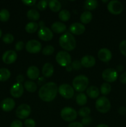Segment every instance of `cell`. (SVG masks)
Instances as JSON below:
<instances>
[{"mask_svg": "<svg viewBox=\"0 0 126 127\" xmlns=\"http://www.w3.org/2000/svg\"><path fill=\"white\" fill-rule=\"evenodd\" d=\"M16 103L12 98H6L4 99L1 104V109L5 112H9L14 108Z\"/></svg>", "mask_w": 126, "mask_h": 127, "instance_id": "cell-17", "label": "cell"}, {"mask_svg": "<svg viewBox=\"0 0 126 127\" xmlns=\"http://www.w3.org/2000/svg\"><path fill=\"white\" fill-rule=\"evenodd\" d=\"M107 10L110 13L114 15H119L123 11V6L120 1L112 0L109 2L107 6Z\"/></svg>", "mask_w": 126, "mask_h": 127, "instance_id": "cell-8", "label": "cell"}, {"mask_svg": "<svg viewBox=\"0 0 126 127\" xmlns=\"http://www.w3.org/2000/svg\"><path fill=\"white\" fill-rule=\"evenodd\" d=\"M119 81L121 83L126 84V72L122 73L119 77Z\"/></svg>", "mask_w": 126, "mask_h": 127, "instance_id": "cell-45", "label": "cell"}, {"mask_svg": "<svg viewBox=\"0 0 126 127\" xmlns=\"http://www.w3.org/2000/svg\"><path fill=\"white\" fill-rule=\"evenodd\" d=\"M24 88L30 93H34L37 89V84L33 81H27L24 83Z\"/></svg>", "mask_w": 126, "mask_h": 127, "instance_id": "cell-27", "label": "cell"}, {"mask_svg": "<svg viewBox=\"0 0 126 127\" xmlns=\"http://www.w3.org/2000/svg\"><path fill=\"white\" fill-rule=\"evenodd\" d=\"M117 76L118 74L117 71L113 68H107L102 73L103 79L108 83L114 82L117 79Z\"/></svg>", "mask_w": 126, "mask_h": 127, "instance_id": "cell-10", "label": "cell"}, {"mask_svg": "<svg viewBox=\"0 0 126 127\" xmlns=\"http://www.w3.org/2000/svg\"><path fill=\"white\" fill-rule=\"evenodd\" d=\"M17 58L16 52L14 50H7L3 53L2 60L6 64H11L16 62Z\"/></svg>", "mask_w": 126, "mask_h": 127, "instance_id": "cell-13", "label": "cell"}, {"mask_svg": "<svg viewBox=\"0 0 126 127\" xmlns=\"http://www.w3.org/2000/svg\"><path fill=\"white\" fill-rule=\"evenodd\" d=\"M27 75L28 78L32 80H35L39 78L40 76V71L37 66H30L27 69Z\"/></svg>", "mask_w": 126, "mask_h": 127, "instance_id": "cell-19", "label": "cell"}, {"mask_svg": "<svg viewBox=\"0 0 126 127\" xmlns=\"http://www.w3.org/2000/svg\"><path fill=\"white\" fill-rule=\"evenodd\" d=\"M22 3H23L24 4L27 5V6H33L37 2L36 0H32V1H27V0H23L22 1Z\"/></svg>", "mask_w": 126, "mask_h": 127, "instance_id": "cell-44", "label": "cell"}, {"mask_svg": "<svg viewBox=\"0 0 126 127\" xmlns=\"http://www.w3.org/2000/svg\"><path fill=\"white\" fill-rule=\"evenodd\" d=\"M92 14L90 11H86L80 16V21L83 24H88L92 19Z\"/></svg>", "mask_w": 126, "mask_h": 127, "instance_id": "cell-24", "label": "cell"}, {"mask_svg": "<svg viewBox=\"0 0 126 127\" xmlns=\"http://www.w3.org/2000/svg\"><path fill=\"white\" fill-rule=\"evenodd\" d=\"M98 3L96 0H86L85 2V7L88 10H94L97 7Z\"/></svg>", "mask_w": 126, "mask_h": 127, "instance_id": "cell-29", "label": "cell"}, {"mask_svg": "<svg viewBox=\"0 0 126 127\" xmlns=\"http://www.w3.org/2000/svg\"><path fill=\"white\" fill-rule=\"evenodd\" d=\"M27 16L28 19L33 21H38L40 19V13L35 9H30L27 12Z\"/></svg>", "mask_w": 126, "mask_h": 127, "instance_id": "cell-26", "label": "cell"}, {"mask_svg": "<svg viewBox=\"0 0 126 127\" xmlns=\"http://www.w3.org/2000/svg\"><path fill=\"white\" fill-rule=\"evenodd\" d=\"M48 6H49V9L54 12H57L60 11L62 7L61 2L59 1H57V0H51V1H49V3H48Z\"/></svg>", "mask_w": 126, "mask_h": 127, "instance_id": "cell-23", "label": "cell"}, {"mask_svg": "<svg viewBox=\"0 0 126 127\" xmlns=\"http://www.w3.org/2000/svg\"><path fill=\"white\" fill-rule=\"evenodd\" d=\"M58 87L56 83L49 82L42 86L39 90V97L43 101L51 102L56 97Z\"/></svg>", "mask_w": 126, "mask_h": 127, "instance_id": "cell-1", "label": "cell"}, {"mask_svg": "<svg viewBox=\"0 0 126 127\" xmlns=\"http://www.w3.org/2000/svg\"><path fill=\"white\" fill-rule=\"evenodd\" d=\"M66 26L61 22H55L51 25V30L57 33H61L66 30Z\"/></svg>", "mask_w": 126, "mask_h": 127, "instance_id": "cell-20", "label": "cell"}, {"mask_svg": "<svg viewBox=\"0 0 126 127\" xmlns=\"http://www.w3.org/2000/svg\"><path fill=\"white\" fill-rule=\"evenodd\" d=\"M10 93L14 97L18 98L22 95L23 93V86L20 83H15L10 89Z\"/></svg>", "mask_w": 126, "mask_h": 127, "instance_id": "cell-15", "label": "cell"}, {"mask_svg": "<svg viewBox=\"0 0 126 127\" xmlns=\"http://www.w3.org/2000/svg\"><path fill=\"white\" fill-rule=\"evenodd\" d=\"M69 30L73 34L79 35L82 34L85 32V27L82 24L79 23V22H75L70 25L69 27Z\"/></svg>", "mask_w": 126, "mask_h": 127, "instance_id": "cell-16", "label": "cell"}, {"mask_svg": "<svg viewBox=\"0 0 126 127\" xmlns=\"http://www.w3.org/2000/svg\"><path fill=\"white\" fill-rule=\"evenodd\" d=\"M23 47H24V43L22 41H19V42L16 43L15 48H16V50L21 51L23 48Z\"/></svg>", "mask_w": 126, "mask_h": 127, "instance_id": "cell-43", "label": "cell"}, {"mask_svg": "<svg viewBox=\"0 0 126 127\" xmlns=\"http://www.w3.org/2000/svg\"><path fill=\"white\" fill-rule=\"evenodd\" d=\"M59 94L65 99H71L74 94V90L72 87L67 84H61L58 88Z\"/></svg>", "mask_w": 126, "mask_h": 127, "instance_id": "cell-7", "label": "cell"}, {"mask_svg": "<svg viewBox=\"0 0 126 127\" xmlns=\"http://www.w3.org/2000/svg\"><path fill=\"white\" fill-rule=\"evenodd\" d=\"M90 112H91V110H90V108L86 107H85L81 108L80 110H79V115H80L82 117H86L89 116Z\"/></svg>", "mask_w": 126, "mask_h": 127, "instance_id": "cell-34", "label": "cell"}, {"mask_svg": "<svg viewBox=\"0 0 126 127\" xmlns=\"http://www.w3.org/2000/svg\"><path fill=\"white\" fill-rule=\"evenodd\" d=\"M71 65L74 70H79V69H80V68H81L82 67V64L80 62L79 60H74V62L72 63Z\"/></svg>", "mask_w": 126, "mask_h": 127, "instance_id": "cell-40", "label": "cell"}, {"mask_svg": "<svg viewBox=\"0 0 126 127\" xmlns=\"http://www.w3.org/2000/svg\"><path fill=\"white\" fill-rule=\"evenodd\" d=\"M1 35H2V31H1V29H0V37H1Z\"/></svg>", "mask_w": 126, "mask_h": 127, "instance_id": "cell-53", "label": "cell"}, {"mask_svg": "<svg viewBox=\"0 0 126 127\" xmlns=\"http://www.w3.org/2000/svg\"><path fill=\"white\" fill-rule=\"evenodd\" d=\"M73 69V68H72V65H68V66H66V71H69V72H70V71H71Z\"/></svg>", "mask_w": 126, "mask_h": 127, "instance_id": "cell-50", "label": "cell"}, {"mask_svg": "<svg viewBox=\"0 0 126 127\" xmlns=\"http://www.w3.org/2000/svg\"><path fill=\"white\" fill-rule=\"evenodd\" d=\"M11 76V72L6 68H0V81H5Z\"/></svg>", "mask_w": 126, "mask_h": 127, "instance_id": "cell-28", "label": "cell"}, {"mask_svg": "<svg viewBox=\"0 0 126 127\" xmlns=\"http://www.w3.org/2000/svg\"><path fill=\"white\" fill-rule=\"evenodd\" d=\"M42 48V44L36 40H30L27 42L25 45V49L28 53H37L41 51Z\"/></svg>", "mask_w": 126, "mask_h": 127, "instance_id": "cell-11", "label": "cell"}, {"mask_svg": "<svg viewBox=\"0 0 126 127\" xmlns=\"http://www.w3.org/2000/svg\"><path fill=\"white\" fill-rule=\"evenodd\" d=\"M96 127H109L106 124H100V125H98Z\"/></svg>", "mask_w": 126, "mask_h": 127, "instance_id": "cell-52", "label": "cell"}, {"mask_svg": "<svg viewBox=\"0 0 126 127\" xmlns=\"http://www.w3.org/2000/svg\"><path fill=\"white\" fill-rule=\"evenodd\" d=\"M10 17V13L6 9H2L0 11V20L2 22H6Z\"/></svg>", "mask_w": 126, "mask_h": 127, "instance_id": "cell-33", "label": "cell"}, {"mask_svg": "<svg viewBox=\"0 0 126 127\" xmlns=\"http://www.w3.org/2000/svg\"><path fill=\"white\" fill-rule=\"evenodd\" d=\"M88 78L85 75H79L75 77L72 81L74 89L77 92L84 91L88 84Z\"/></svg>", "mask_w": 126, "mask_h": 127, "instance_id": "cell-3", "label": "cell"}, {"mask_svg": "<svg viewBox=\"0 0 126 127\" xmlns=\"http://www.w3.org/2000/svg\"><path fill=\"white\" fill-rule=\"evenodd\" d=\"M98 57L101 62H108L112 58V53L107 48H101L98 53Z\"/></svg>", "mask_w": 126, "mask_h": 127, "instance_id": "cell-14", "label": "cell"}, {"mask_svg": "<svg viewBox=\"0 0 126 127\" xmlns=\"http://www.w3.org/2000/svg\"><path fill=\"white\" fill-rule=\"evenodd\" d=\"M31 113V108L28 105L23 104L20 105L17 108L16 111V116L20 119H25L30 115Z\"/></svg>", "mask_w": 126, "mask_h": 127, "instance_id": "cell-9", "label": "cell"}, {"mask_svg": "<svg viewBox=\"0 0 126 127\" xmlns=\"http://www.w3.org/2000/svg\"><path fill=\"white\" fill-rule=\"evenodd\" d=\"M76 102L79 105H84L87 102V97L84 93H80L76 97Z\"/></svg>", "mask_w": 126, "mask_h": 127, "instance_id": "cell-30", "label": "cell"}, {"mask_svg": "<svg viewBox=\"0 0 126 127\" xmlns=\"http://www.w3.org/2000/svg\"><path fill=\"white\" fill-rule=\"evenodd\" d=\"M23 80H24V76H23V75H22V74H19V75L16 77V81H17V83L21 84V83L23 81Z\"/></svg>", "mask_w": 126, "mask_h": 127, "instance_id": "cell-47", "label": "cell"}, {"mask_svg": "<svg viewBox=\"0 0 126 127\" xmlns=\"http://www.w3.org/2000/svg\"><path fill=\"white\" fill-rule=\"evenodd\" d=\"M59 18L61 21L63 22H66L69 21L70 18V12L66 9L61 10L59 13Z\"/></svg>", "mask_w": 126, "mask_h": 127, "instance_id": "cell-31", "label": "cell"}, {"mask_svg": "<svg viewBox=\"0 0 126 127\" xmlns=\"http://www.w3.org/2000/svg\"><path fill=\"white\" fill-rule=\"evenodd\" d=\"M86 94L91 99H96L100 95V91L97 87L91 86L86 89Z\"/></svg>", "mask_w": 126, "mask_h": 127, "instance_id": "cell-22", "label": "cell"}, {"mask_svg": "<svg viewBox=\"0 0 126 127\" xmlns=\"http://www.w3.org/2000/svg\"><path fill=\"white\" fill-rule=\"evenodd\" d=\"M38 24L35 22H30L27 24L25 26V31L26 32L29 33H32L35 32L38 29Z\"/></svg>", "mask_w": 126, "mask_h": 127, "instance_id": "cell-25", "label": "cell"}, {"mask_svg": "<svg viewBox=\"0 0 126 127\" xmlns=\"http://www.w3.org/2000/svg\"><path fill=\"white\" fill-rule=\"evenodd\" d=\"M119 114L121 115H125L126 114V107H121L118 110Z\"/></svg>", "mask_w": 126, "mask_h": 127, "instance_id": "cell-48", "label": "cell"}, {"mask_svg": "<svg viewBox=\"0 0 126 127\" xmlns=\"http://www.w3.org/2000/svg\"></svg>", "mask_w": 126, "mask_h": 127, "instance_id": "cell-55", "label": "cell"}, {"mask_svg": "<svg viewBox=\"0 0 126 127\" xmlns=\"http://www.w3.org/2000/svg\"><path fill=\"white\" fill-rule=\"evenodd\" d=\"M14 40V37L11 33H6L2 37V40L6 43H11Z\"/></svg>", "mask_w": 126, "mask_h": 127, "instance_id": "cell-36", "label": "cell"}, {"mask_svg": "<svg viewBox=\"0 0 126 127\" xmlns=\"http://www.w3.org/2000/svg\"><path fill=\"white\" fill-rule=\"evenodd\" d=\"M91 121H92V119L91 117H86L83 118V119L82 120V124L83 125H88L91 124Z\"/></svg>", "mask_w": 126, "mask_h": 127, "instance_id": "cell-41", "label": "cell"}, {"mask_svg": "<svg viewBox=\"0 0 126 127\" xmlns=\"http://www.w3.org/2000/svg\"><path fill=\"white\" fill-rule=\"evenodd\" d=\"M38 36L41 40L43 41H49L53 38V33L51 30L46 27H42L38 32Z\"/></svg>", "mask_w": 126, "mask_h": 127, "instance_id": "cell-12", "label": "cell"}, {"mask_svg": "<svg viewBox=\"0 0 126 127\" xmlns=\"http://www.w3.org/2000/svg\"><path fill=\"white\" fill-rule=\"evenodd\" d=\"M61 116L65 121L72 122L77 119V113L73 108L65 107L62 109L61 112Z\"/></svg>", "mask_w": 126, "mask_h": 127, "instance_id": "cell-6", "label": "cell"}, {"mask_svg": "<svg viewBox=\"0 0 126 127\" xmlns=\"http://www.w3.org/2000/svg\"><path fill=\"white\" fill-rule=\"evenodd\" d=\"M96 109L100 113L106 114L111 109V103L106 97L102 96L98 98L96 101Z\"/></svg>", "mask_w": 126, "mask_h": 127, "instance_id": "cell-4", "label": "cell"}, {"mask_svg": "<svg viewBox=\"0 0 126 127\" xmlns=\"http://www.w3.org/2000/svg\"><path fill=\"white\" fill-rule=\"evenodd\" d=\"M24 125L26 127H35L36 125V123L33 119H28L25 120Z\"/></svg>", "mask_w": 126, "mask_h": 127, "instance_id": "cell-39", "label": "cell"}, {"mask_svg": "<svg viewBox=\"0 0 126 127\" xmlns=\"http://www.w3.org/2000/svg\"><path fill=\"white\" fill-rule=\"evenodd\" d=\"M123 69H124V67L122 65H119L117 67V71H122L123 70Z\"/></svg>", "mask_w": 126, "mask_h": 127, "instance_id": "cell-51", "label": "cell"}, {"mask_svg": "<svg viewBox=\"0 0 126 127\" xmlns=\"http://www.w3.org/2000/svg\"><path fill=\"white\" fill-rule=\"evenodd\" d=\"M68 127H84V125L80 122H74L70 123Z\"/></svg>", "mask_w": 126, "mask_h": 127, "instance_id": "cell-46", "label": "cell"}, {"mask_svg": "<svg viewBox=\"0 0 126 127\" xmlns=\"http://www.w3.org/2000/svg\"><path fill=\"white\" fill-rule=\"evenodd\" d=\"M82 66L85 68H91L95 64L96 60L95 58L91 55H85L80 60Z\"/></svg>", "mask_w": 126, "mask_h": 127, "instance_id": "cell-18", "label": "cell"}, {"mask_svg": "<svg viewBox=\"0 0 126 127\" xmlns=\"http://www.w3.org/2000/svg\"><path fill=\"white\" fill-rule=\"evenodd\" d=\"M56 62L61 66L70 65L72 62V58L70 54L65 51H60L58 52L56 57Z\"/></svg>", "mask_w": 126, "mask_h": 127, "instance_id": "cell-5", "label": "cell"}, {"mask_svg": "<svg viewBox=\"0 0 126 127\" xmlns=\"http://www.w3.org/2000/svg\"><path fill=\"white\" fill-rule=\"evenodd\" d=\"M54 52V48L52 45H47L42 50V53L44 55H51Z\"/></svg>", "mask_w": 126, "mask_h": 127, "instance_id": "cell-35", "label": "cell"}, {"mask_svg": "<svg viewBox=\"0 0 126 127\" xmlns=\"http://www.w3.org/2000/svg\"><path fill=\"white\" fill-rule=\"evenodd\" d=\"M101 93L104 95H106L109 94L111 91V86L109 84L107 83H104L101 84V88H100Z\"/></svg>", "mask_w": 126, "mask_h": 127, "instance_id": "cell-32", "label": "cell"}, {"mask_svg": "<svg viewBox=\"0 0 126 127\" xmlns=\"http://www.w3.org/2000/svg\"><path fill=\"white\" fill-rule=\"evenodd\" d=\"M54 73V67L50 63H46L43 65L42 68V74L46 78H49Z\"/></svg>", "mask_w": 126, "mask_h": 127, "instance_id": "cell-21", "label": "cell"}, {"mask_svg": "<svg viewBox=\"0 0 126 127\" xmlns=\"http://www.w3.org/2000/svg\"><path fill=\"white\" fill-rule=\"evenodd\" d=\"M44 83H45V79H44L43 77H40V78H38V85L43 86L44 84Z\"/></svg>", "mask_w": 126, "mask_h": 127, "instance_id": "cell-49", "label": "cell"}, {"mask_svg": "<svg viewBox=\"0 0 126 127\" xmlns=\"http://www.w3.org/2000/svg\"><path fill=\"white\" fill-rule=\"evenodd\" d=\"M59 43L61 47L67 51L73 50L76 47L75 37L69 32H66L61 36Z\"/></svg>", "mask_w": 126, "mask_h": 127, "instance_id": "cell-2", "label": "cell"}, {"mask_svg": "<svg viewBox=\"0 0 126 127\" xmlns=\"http://www.w3.org/2000/svg\"><path fill=\"white\" fill-rule=\"evenodd\" d=\"M103 2H108V1H103Z\"/></svg>", "mask_w": 126, "mask_h": 127, "instance_id": "cell-54", "label": "cell"}, {"mask_svg": "<svg viewBox=\"0 0 126 127\" xmlns=\"http://www.w3.org/2000/svg\"><path fill=\"white\" fill-rule=\"evenodd\" d=\"M10 127H23V124L21 121L19 120H14L11 124Z\"/></svg>", "mask_w": 126, "mask_h": 127, "instance_id": "cell-42", "label": "cell"}, {"mask_svg": "<svg viewBox=\"0 0 126 127\" xmlns=\"http://www.w3.org/2000/svg\"><path fill=\"white\" fill-rule=\"evenodd\" d=\"M47 6H48V1L46 0H42L38 2V4H37V7H38V9L40 11H44L46 8Z\"/></svg>", "mask_w": 126, "mask_h": 127, "instance_id": "cell-37", "label": "cell"}, {"mask_svg": "<svg viewBox=\"0 0 126 127\" xmlns=\"http://www.w3.org/2000/svg\"><path fill=\"white\" fill-rule=\"evenodd\" d=\"M119 50L121 53L126 57V40L121 42L119 45Z\"/></svg>", "mask_w": 126, "mask_h": 127, "instance_id": "cell-38", "label": "cell"}]
</instances>
